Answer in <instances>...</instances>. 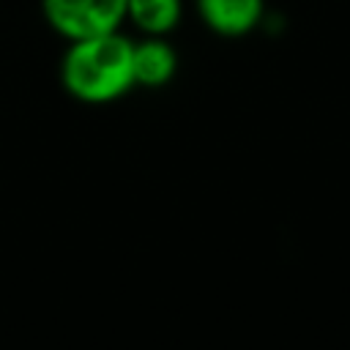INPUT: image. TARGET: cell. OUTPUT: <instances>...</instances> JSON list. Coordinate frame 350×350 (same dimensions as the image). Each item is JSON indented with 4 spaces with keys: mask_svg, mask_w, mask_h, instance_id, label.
Instances as JSON below:
<instances>
[{
    "mask_svg": "<svg viewBox=\"0 0 350 350\" xmlns=\"http://www.w3.org/2000/svg\"><path fill=\"white\" fill-rule=\"evenodd\" d=\"M131 49L134 44L118 30L71 41L60 68L63 88L85 104H104L123 96L134 85Z\"/></svg>",
    "mask_w": 350,
    "mask_h": 350,
    "instance_id": "6da1fadb",
    "label": "cell"
},
{
    "mask_svg": "<svg viewBox=\"0 0 350 350\" xmlns=\"http://www.w3.org/2000/svg\"><path fill=\"white\" fill-rule=\"evenodd\" d=\"M46 22L66 38H88L118 30L126 19V0H41Z\"/></svg>",
    "mask_w": 350,
    "mask_h": 350,
    "instance_id": "7a4b0ae2",
    "label": "cell"
},
{
    "mask_svg": "<svg viewBox=\"0 0 350 350\" xmlns=\"http://www.w3.org/2000/svg\"><path fill=\"white\" fill-rule=\"evenodd\" d=\"M202 22L221 36H243L262 16V0H197Z\"/></svg>",
    "mask_w": 350,
    "mask_h": 350,
    "instance_id": "3957f363",
    "label": "cell"
},
{
    "mask_svg": "<svg viewBox=\"0 0 350 350\" xmlns=\"http://www.w3.org/2000/svg\"><path fill=\"white\" fill-rule=\"evenodd\" d=\"M131 68H134V85L145 88H161L172 79L178 68V57L170 44L150 38L142 44H134L131 49Z\"/></svg>",
    "mask_w": 350,
    "mask_h": 350,
    "instance_id": "277c9868",
    "label": "cell"
},
{
    "mask_svg": "<svg viewBox=\"0 0 350 350\" xmlns=\"http://www.w3.org/2000/svg\"><path fill=\"white\" fill-rule=\"evenodd\" d=\"M180 16V0H126V19L139 30L159 36L175 27Z\"/></svg>",
    "mask_w": 350,
    "mask_h": 350,
    "instance_id": "5b68a950",
    "label": "cell"
}]
</instances>
